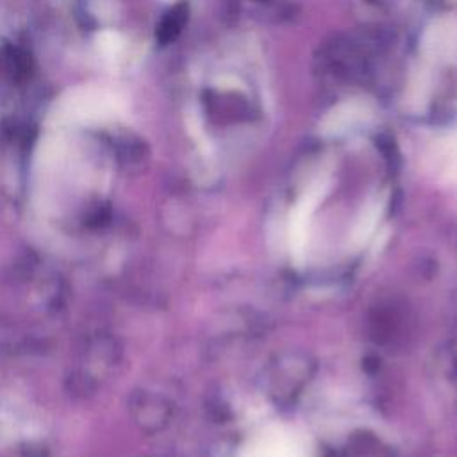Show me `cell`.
Wrapping results in <instances>:
<instances>
[{
  "label": "cell",
  "mask_w": 457,
  "mask_h": 457,
  "mask_svg": "<svg viewBox=\"0 0 457 457\" xmlns=\"http://www.w3.org/2000/svg\"><path fill=\"white\" fill-rule=\"evenodd\" d=\"M423 45L434 55H450L457 48V25L453 20L436 21L425 34Z\"/></svg>",
  "instance_id": "3"
},
{
  "label": "cell",
  "mask_w": 457,
  "mask_h": 457,
  "mask_svg": "<svg viewBox=\"0 0 457 457\" xmlns=\"http://www.w3.org/2000/svg\"><path fill=\"white\" fill-rule=\"evenodd\" d=\"M98 50L107 55V57H112V55H118L121 46H123V39L116 34V32H102L98 36Z\"/></svg>",
  "instance_id": "4"
},
{
  "label": "cell",
  "mask_w": 457,
  "mask_h": 457,
  "mask_svg": "<svg viewBox=\"0 0 457 457\" xmlns=\"http://www.w3.org/2000/svg\"><path fill=\"white\" fill-rule=\"evenodd\" d=\"M373 118V107L370 102L362 98H353L341 102L323 118L320 130L323 136L337 137L364 127Z\"/></svg>",
  "instance_id": "2"
},
{
  "label": "cell",
  "mask_w": 457,
  "mask_h": 457,
  "mask_svg": "<svg viewBox=\"0 0 457 457\" xmlns=\"http://www.w3.org/2000/svg\"><path fill=\"white\" fill-rule=\"evenodd\" d=\"M121 111L120 98L100 87H79L70 91L55 105V118L68 123H98L114 118Z\"/></svg>",
  "instance_id": "1"
}]
</instances>
